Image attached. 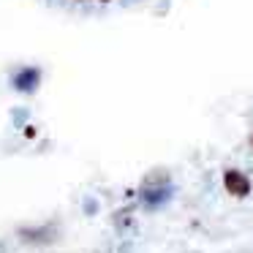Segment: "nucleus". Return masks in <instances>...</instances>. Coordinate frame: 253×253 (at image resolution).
Wrapping results in <instances>:
<instances>
[{
	"label": "nucleus",
	"instance_id": "obj_1",
	"mask_svg": "<svg viewBox=\"0 0 253 253\" xmlns=\"http://www.w3.org/2000/svg\"><path fill=\"white\" fill-rule=\"evenodd\" d=\"M226 185H229V191H234V193H248V180L237 177V171H229V174H226Z\"/></svg>",
	"mask_w": 253,
	"mask_h": 253
}]
</instances>
